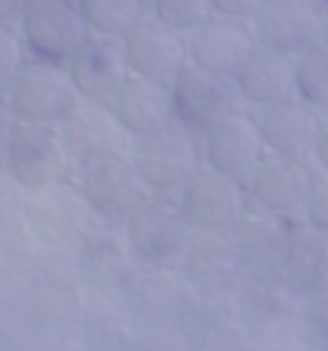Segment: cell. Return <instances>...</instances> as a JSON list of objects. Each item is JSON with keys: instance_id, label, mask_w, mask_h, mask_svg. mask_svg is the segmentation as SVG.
<instances>
[{"instance_id": "cell-34", "label": "cell", "mask_w": 328, "mask_h": 351, "mask_svg": "<svg viewBox=\"0 0 328 351\" xmlns=\"http://www.w3.org/2000/svg\"><path fill=\"white\" fill-rule=\"evenodd\" d=\"M317 3H320L323 9H328V0H317Z\"/></svg>"}, {"instance_id": "cell-2", "label": "cell", "mask_w": 328, "mask_h": 351, "mask_svg": "<svg viewBox=\"0 0 328 351\" xmlns=\"http://www.w3.org/2000/svg\"><path fill=\"white\" fill-rule=\"evenodd\" d=\"M131 162L140 171L148 192L180 200L186 186L204 166V152H200L192 131L172 125L160 134L134 140Z\"/></svg>"}, {"instance_id": "cell-12", "label": "cell", "mask_w": 328, "mask_h": 351, "mask_svg": "<svg viewBox=\"0 0 328 351\" xmlns=\"http://www.w3.org/2000/svg\"><path fill=\"white\" fill-rule=\"evenodd\" d=\"M58 131L75 162L99 157H131L134 148V136L125 131L113 105L91 102V99H79L65 122L58 125Z\"/></svg>"}, {"instance_id": "cell-25", "label": "cell", "mask_w": 328, "mask_h": 351, "mask_svg": "<svg viewBox=\"0 0 328 351\" xmlns=\"http://www.w3.org/2000/svg\"><path fill=\"white\" fill-rule=\"evenodd\" d=\"M148 9L160 23L178 29L186 38L215 15L209 0H148Z\"/></svg>"}, {"instance_id": "cell-4", "label": "cell", "mask_w": 328, "mask_h": 351, "mask_svg": "<svg viewBox=\"0 0 328 351\" xmlns=\"http://www.w3.org/2000/svg\"><path fill=\"white\" fill-rule=\"evenodd\" d=\"M6 99L18 122L61 125L82 96L70 79L67 64H56V61L30 56L23 61L15 82H12Z\"/></svg>"}, {"instance_id": "cell-24", "label": "cell", "mask_w": 328, "mask_h": 351, "mask_svg": "<svg viewBox=\"0 0 328 351\" xmlns=\"http://www.w3.org/2000/svg\"><path fill=\"white\" fill-rule=\"evenodd\" d=\"M296 99L317 114H328V47L320 44L296 56Z\"/></svg>"}, {"instance_id": "cell-29", "label": "cell", "mask_w": 328, "mask_h": 351, "mask_svg": "<svg viewBox=\"0 0 328 351\" xmlns=\"http://www.w3.org/2000/svg\"><path fill=\"white\" fill-rule=\"evenodd\" d=\"M209 3H212V12H215V15L253 23V18L259 15L264 0H209Z\"/></svg>"}, {"instance_id": "cell-6", "label": "cell", "mask_w": 328, "mask_h": 351, "mask_svg": "<svg viewBox=\"0 0 328 351\" xmlns=\"http://www.w3.org/2000/svg\"><path fill=\"white\" fill-rule=\"evenodd\" d=\"M18 32L32 58L56 64H67L91 35L75 0H30Z\"/></svg>"}, {"instance_id": "cell-13", "label": "cell", "mask_w": 328, "mask_h": 351, "mask_svg": "<svg viewBox=\"0 0 328 351\" xmlns=\"http://www.w3.org/2000/svg\"><path fill=\"white\" fill-rule=\"evenodd\" d=\"M200 152H204L207 166L247 186L253 171L259 169V162L268 154V145H264L259 119L235 110V114L224 117L204 134Z\"/></svg>"}, {"instance_id": "cell-30", "label": "cell", "mask_w": 328, "mask_h": 351, "mask_svg": "<svg viewBox=\"0 0 328 351\" xmlns=\"http://www.w3.org/2000/svg\"><path fill=\"white\" fill-rule=\"evenodd\" d=\"M18 128V117L12 114V105L6 96H0V166L6 162V152H9V143L15 136Z\"/></svg>"}, {"instance_id": "cell-10", "label": "cell", "mask_w": 328, "mask_h": 351, "mask_svg": "<svg viewBox=\"0 0 328 351\" xmlns=\"http://www.w3.org/2000/svg\"><path fill=\"white\" fill-rule=\"evenodd\" d=\"M253 32L259 44L296 58L325 41V9L317 0H264Z\"/></svg>"}, {"instance_id": "cell-23", "label": "cell", "mask_w": 328, "mask_h": 351, "mask_svg": "<svg viewBox=\"0 0 328 351\" xmlns=\"http://www.w3.org/2000/svg\"><path fill=\"white\" fill-rule=\"evenodd\" d=\"M79 12L93 35L125 38L145 15H151L148 0H75Z\"/></svg>"}, {"instance_id": "cell-5", "label": "cell", "mask_w": 328, "mask_h": 351, "mask_svg": "<svg viewBox=\"0 0 328 351\" xmlns=\"http://www.w3.org/2000/svg\"><path fill=\"white\" fill-rule=\"evenodd\" d=\"M93 209L87 206L75 180L56 183L47 189H35L27 195L23 221L35 241L47 247H73L82 244L93 230Z\"/></svg>"}, {"instance_id": "cell-20", "label": "cell", "mask_w": 328, "mask_h": 351, "mask_svg": "<svg viewBox=\"0 0 328 351\" xmlns=\"http://www.w3.org/2000/svg\"><path fill=\"white\" fill-rule=\"evenodd\" d=\"M119 122L125 125L134 140L143 136L160 134L172 128L174 122V102H172V84L169 82H157V79H145V76H128V82L122 84V90L113 102Z\"/></svg>"}, {"instance_id": "cell-9", "label": "cell", "mask_w": 328, "mask_h": 351, "mask_svg": "<svg viewBox=\"0 0 328 351\" xmlns=\"http://www.w3.org/2000/svg\"><path fill=\"white\" fill-rule=\"evenodd\" d=\"M238 99L242 96L235 90V82L221 79L215 73L192 64V61L172 79L174 122L200 136L224 117L235 114Z\"/></svg>"}, {"instance_id": "cell-15", "label": "cell", "mask_w": 328, "mask_h": 351, "mask_svg": "<svg viewBox=\"0 0 328 351\" xmlns=\"http://www.w3.org/2000/svg\"><path fill=\"white\" fill-rule=\"evenodd\" d=\"M180 267L186 282L204 299H224L242 279V261L226 232L192 230V238L183 250Z\"/></svg>"}, {"instance_id": "cell-8", "label": "cell", "mask_w": 328, "mask_h": 351, "mask_svg": "<svg viewBox=\"0 0 328 351\" xmlns=\"http://www.w3.org/2000/svg\"><path fill=\"white\" fill-rule=\"evenodd\" d=\"M311 180H314V166L308 160H294L268 152L247 183V195L250 204L282 218L285 223H299L305 221L308 212Z\"/></svg>"}, {"instance_id": "cell-22", "label": "cell", "mask_w": 328, "mask_h": 351, "mask_svg": "<svg viewBox=\"0 0 328 351\" xmlns=\"http://www.w3.org/2000/svg\"><path fill=\"white\" fill-rule=\"evenodd\" d=\"M285 279L308 299L328 293V232L308 221L288 223Z\"/></svg>"}, {"instance_id": "cell-19", "label": "cell", "mask_w": 328, "mask_h": 351, "mask_svg": "<svg viewBox=\"0 0 328 351\" xmlns=\"http://www.w3.org/2000/svg\"><path fill=\"white\" fill-rule=\"evenodd\" d=\"M235 90L253 108H270L296 96V58L256 44L235 76Z\"/></svg>"}, {"instance_id": "cell-32", "label": "cell", "mask_w": 328, "mask_h": 351, "mask_svg": "<svg viewBox=\"0 0 328 351\" xmlns=\"http://www.w3.org/2000/svg\"><path fill=\"white\" fill-rule=\"evenodd\" d=\"M314 162H317V169L328 171V114H320V131H317V143H314Z\"/></svg>"}, {"instance_id": "cell-31", "label": "cell", "mask_w": 328, "mask_h": 351, "mask_svg": "<svg viewBox=\"0 0 328 351\" xmlns=\"http://www.w3.org/2000/svg\"><path fill=\"white\" fill-rule=\"evenodd\" d=\"M30 0H0V27H18Z\"/></svg>"}, {"instance_id": "cell-14", "label": "cell", "mask_w": 328, "mask_h": 351, "mask_svg": "<svg viewBox=\"0 0 328 351\" xmlns=\"http://www.w3.org/2000/svg\"><path fill=\"white\" fill-rule=\"evenodd\" d=\"M226 235L233 238L238 261H242V267L247 273L259 276L268 285H276V279H285L288 223L282 218L250 204L247 212L238 218V223Z\"/></svg>"}, {"instance_id": "cell-17", "label": "cell", "mask_w": 328, "mask_h": 351, "mask_svg": "<svg viewBox=\"0 0 328 351\" xmlns=\"http://www.w3.org/2000/svg\"><path fill=\"white\" fill-rule=\"evenodd\" d=\"M125 61L134 76L169 82L189 64V38L178 29L160 23L154 15H145L122 38Z\"/></svg>"}, {"instance_id": "cell-28", "label": "cell", "mask_w": 328, "mask_h": 351, "mask_svg": "<svg viewBox=\"0 0 328 351\" xmlns=\"http://www.w3.org/2000/svg\"><path fill=\"white\" fill-rule=\"evenodd\" d=\"M305 221L314 223L317 230L328 232V171H323V169H314Z\"/></svg>"}, {"instance_id": "cell-18", "label": "cell", "mask_w": 328, "mask_h": 351, "mask_svg": "<svg viewBox=\"0 0 328 351\" xmlns=\"http://www.w3.org/2000/svg\"><path fill=\"white\" fill-rule=\"evenodd\" d=\"M256 32L253 23L212 15L204 27H198L189 35V61L221 79L235 82L238 70L256 49Z\"/></svg>"}, {"instance_id": "cell-26", "label": "cell", "mask_w": 328, "mask_h": 351, "mask_svg": "<svg viewBox=\"0 0 328 351\" xmlns=\"http://www.w3.org/2000/svg\"><path fill=\"white\" fill-rule=\"evenodd\" d=\"M30 58L27 47H23V38L18 27H0V96L9 93L12 82L21 73L23 61Z\"/></svg>"}, {"instance_id": "cell-16", "label": "cell", "mask_w": 328, "mask_h": 351, "mask_svg": "<svg viewBox=\"0 0 328 351\" xmlns=\"http://www.w3.org/2000/svg\"><path fill=\"white\" fill-rule=\"evenodd\" d=\"M67 70L82 99L105 105L117 102L122 84L131 76L122 38H108V35H93V32L73 53V58L67 61Z\"/></svg>"}, {"instance_id": "cell-33", "label": "cell", "mask_w": 328, "mask_h": 351, "mask_svg": "<svg viewBox=\"0 0 328 351\" xmlns=\"http://www.w3.org/2000/svg\"><path fill=\"white\" fill-rule=\"evenodd\" d=\"M325 47H328V9H325V41H323Z\"/></svg>"}, {"instance_id": "cell-27", "label": "cell", "mask_w": 328, "mask_h": 351, "mask_svg": "<svg viewBox=\"0 0 328 351\" xmlns=\"http://www.w3.org/2000/svg\"><path fill=\"white\" fill-rule=\"evenodd\" d=\"M27 195L30 192L18 183L15 174H12L6 166H0V227L23 221V212H27Z\"/></svg>"}, {"instance_id": "cell-7", "label": "cell", "mask_w": 328, "mask_h": 351, "mask_svg": "<svg viewBox=\"0 0 328 351\" xmlns=\"http://www.w3.org/2000/svg\"><path fill=\"white\" fill-rule=\"evenodd\" d=\"M75 186L82 189L93 215L108 223H125L148 192L131 157H99L79 162Z\"/></svg>"}, {"instance_id": "cell-11", "label": "cell", "mask_w": 328, "mask_h": 351, "mask_svg": "<svg viewBox=\"0 0 328 351\" xmlns=\"http://www.w3.org/2000/svg\"><path fill=\"white\" fill-rule=\"evenodd\" d=\"M180 206L192 230L230 232L238 218L247 212L250 195L244 183L226 178V174L204 162L192 183L186 186V192L180 195Z\"/></svg>"}, {"instance_id": "cell-21", "label": "cell", "mask_w": 328, "mask_h": 351, "mask_svg": "<svg viewBox=\"0 0 328 351\" xmlns=\"http://www.w3.org/2000/svg\"><path fill=\"white\" fill-rule=\"evenodd\" d=\"M259 128L264 145L273 154H285L294 160H311L314 143L320 131V114L302 99H288V102L270 105L259 110Z\"/></svg>"}, {"instance_id": "cell-3", "label": "cell", "mask_w": 328, "mask_h": 351, "mask_svg": "<svg viewBox=\"0 0 328 351\" xmlns=\"http://www.w3.org/2000/svg\"><path fill=\"white\" fill-rule=\"evenodd\" d=\"M3 166L15 174L23 189L35 192L56 183L75 180L79 162L70 154L58 125L18 122Z\"/></svg>"}, {"instance_id": "cell-1", "label": "cell", "mask_w": 328, "mask_h": 351, "mask_svg": "<svg viewBox=\"0 0 328 351\" xmlns=\"http://www.w3.org/2000/svg\"><path fill=\"white\" fill-rule=\"evenodd\" d=\"M189 238H192V223L186 221L180 200L166 195L145 192L134 212L125 218L128 250L151 267L180 265Z\"/></svg>"}]
</instances>
